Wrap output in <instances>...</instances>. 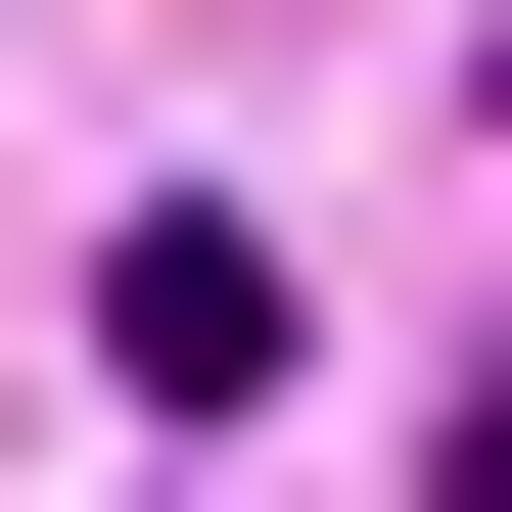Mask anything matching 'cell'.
Listing matches in <instances>:
<instances>
[{
	"instance_id": "obj_1",
	"label": "cell",
	"mask_w": 512,
	"mask_h": 512,
	"mask_svg": "<svg viewBox=\"0 0 512 512\" xmlns=\"http://www.w3.org/2000/svg\"><path fill=\"white\" fill-rule=\"evenodd\" d=\"M94 373H140V419H280V373H326V280L187 187V233H94Z\"/></svg>"
}]
</instances>
